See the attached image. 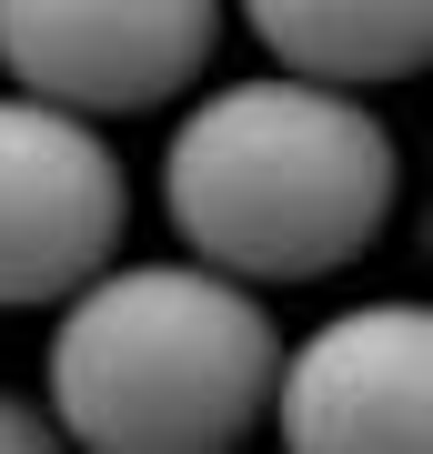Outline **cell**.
I'll return each instance as SVG.
<instances>
[{
	"instance_id": "52a82bcc",
	"label": "cell",
	"mask_w": 433,
	"mask_h": 454,
	"mask_svg": "<svg viewBox=\"0 0 433 454\" xmlns=\"http://www.w3.org/2000/svg\"><path fill=\"white\" fill-rule=\"evenodd\" d=\"M41 444H50V404L0 384V454H41Z\"/></svg>"
},
{
	"instance_id": "7a4b0ae2",
	"label": "cell",
	"mask_w": 433,
	"mask_h": 454,
	"mask_svg": "<svg viewBox=\"0 0 433 454\" xmlns=\"http://www.w3.org/2000/svg\"><path fill=\"white\" fill-rule=\"evenodd\" d=\"M282 333L222 262H101L50 324V434L101 454H222L273 404Z\"/></svg>"
},
{
	"instance_id": "8992f818",
	"label": "cell",
	"mask_w": 433,
	"mask_h": 454,
	"mask_svg": "<svg viewBox=\"0 0 433 454\" xmlns=\"http://www.w3.org/2000/svg\"><path fill=\"white\" fill-rule=\"evenodd\" d=\"M252 41L282 71L373 91V82H414L433 61V0H242Z\"/></svg>"
},
{
	"instance_id": "3957f363",
	"label": "cell",
	"mask_w": 433,
	"mask_h": 454,
	"mask_svg": "<svg viewBox=\"0 0 433 454\" xmlns=\"http://www.w3.org/2000/svg\"><path fill=\"white\" fill-rule=\"evenodd\" d=\"M131 182L91 112L41 91H0V313L61 303L81 273L121 253Z\"/></svg>"
},
{
	"instance_id": "6da1fadb",
	"label": "cell",
	"mask_w": 433,
	"mask_h": 454,
	"mask_svg": "<svg viewBox=\"0 0 433 454\" xmlns=\"http://www.w3.org/2000/svg\"><path fill=\"white\" fill-rule=\"evenodd\" d=\"M403 142L363 91L313 71H252L202 91L161 152V212L182 253L242 283H322L383 243Z\"/></svg>"
},
{
	"instance_id": "277c9868",
	"label": "cell",
	"mask_w": 433,
	"mask_h": 454,
	"mask_svg": "<svg viewBox=\"0 0 433 454\" xmlns=\"http://www.w3.org/2000/svg\"><path fill=\"white\" fill-rule=\"evenodd\" d=\"M222 0H0V71L61 112H161L212 71Z\"/></svg>"
},
{
	"instance_id": "5b68a950",
	"label": "cell",
	"mask_w": 433,
	"mask_h": 454,
	"mask_svg": "<svg viewBox=\"0 0 433 454\" xmlns=\"http://www.w3.org/2000/svg\"><path fill=\"white\" fill-rule=\"evenodd\" d=\"M282 444L303 454H423L433 444V313L414 293L353 303L333 324H313L273 364Z\"/></svg>"
}]
</instances>
